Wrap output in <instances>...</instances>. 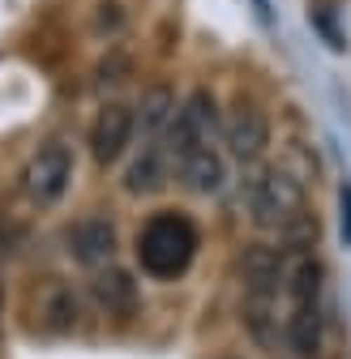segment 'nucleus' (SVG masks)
I'll use <instances>...</instances> for the list:
<instances>
[{"label":"nucleus","mask_w":351,"mask_h":359,"mask_svg":"<svg viewBox=\"0 0 351 359\" xmlns=\"http://www.w3.org/2000/svg\"><path fill=\"white\" fill-rule=\"evenodd\" d=\"M116 248H120V236H116V222L107 214H86V218H77L73 227L65 231V252L81 269H103V265H112L116 261Z\"/></svg>","instance_id":"obj_9"},{"label":"nucleus","mask_w":351,"mask_h":359,"mask_svg":"<svg viewBox=\"0 0 351 359\" xmlns=\"http://www.w3.org/2000/svg\"><path fill=\"white\" fill-rule=\"evenodd\" d=\"M171 175L185 184V193L193 197H218L227 189V154L223 146H201V150H189L171 163Z\"/></svg>","instance_id":"obj_12"},{"label":"nucleus","mask_w":351,"mask_h":359,"mask_svg":"<svg viewBox=\"0 0 351 359\" xmlns=\"http://www.w3.org/2000/svg\"><path fill=\"white\" fill-rule=\"evenodd\" d=\"M176 107H180V99H176V90L167 81H154V86L142 90V99L133 107L142 142H167V128L176 120Z\"/></svg>","instance_id":"obj_14"},{"label":"nucleus","mask_w":351,"mask_h":359,"mask_svg":"<svg viewBox=\"0 0 351 359\" xmlns=\"http://www.w3.org/2000/svg\"><path fill=\"white\" fill-rule=\"evenodd\" d=\"M30 312H34V330L60 338V334H73V330L81 325V295H77L73 283L52 278V283H43V287L34 291Z\"/></svg>","instance_id":"obj_10"},{"label":"nucleus","mask_w":351,"mask_h":359,"mask_svg":"<svg viewBox=\"0 0 351 359\" xmlns=\"http://www.w3.org/2000/svg\"><path fill=\"white\" fill-rule=\"evenodd\" d=\"M244 210H249V222L266 236L300 240L309 231V197H304V184L287 167H261V163L249 167Z\"/></svg>","instance_id":"obj_3"},{"label":"nucleus","mask_w":351,"mask_h":359,"mask_svg":"<svg viewBox=\"0 0 351 359\" xmlns=\"http://www.w3.org/2000/svg\"><path fill=\"white\" fill-rule=\"evenodd\" d=\"M171 180V154H167V142H142L138 154L128 158L124 175H120V189L128 197H154L167 189Z\"/></svg>","instance_id":"obj_13"},{"label":"nucleus","mask_w":351,"mask_h":359,"mask_svg":"<svg viewBox=\"0 0 351 359\" xmlns=\"http://www.w3.org/2000/svg\"><path fill=\"white\" fill-rule=\"evenodd\" d=\"M218 120H223V111H218V99L210 95L206 86L189 90V95L180 99V107H176V120L167 128V154L171 163L189 154V150H201V146H214L218 142Z\"/></svg>","instance_id":"obj_5"},{"label":"nucleus","mask_w":351,"mask_h":359,"mask_svg":"<svg viewBox=\"0 0 351 359\" xmlns=\"http://www.w3.org/2000/svg\"><path fill=\"white\" fill-rule=\"evenodd\" d=\"M287 312V252L257 240L240 252V321L261 351H279Z\"/></svg>","instance_id":"obj_1"},{"label":"nucleus","mask_w":351,"mask_h":359,"mask_svg":"<svg viewBox=\"0 0 351 359\" xmlns=\"http://www.w3.org/2000/svg\"><path fill=\"white\" fill-rule=\"evenodd\" d=\"M138 137V116L128 103H103L99 116L91 120V133H86V146H91V158L99 167H112L128 154Z\"/></svg>","instance_id":"obj_8"},{"label":"nucleus","mask_w":351,"mask_h":359,"mask_svg":"<svg viewBox=\"0 0 351 359\" xmlns=\"http://www.w3.org/2000/svg\"><path fill=\"white\" fill-rule=\"evenodd\" d=\"M197 244H201L197 222L185 210H159L138 227L133 252H138V265H142L146 278L176 283V278L189 274V265L197 257Z\"/></svg>","instance_id":"obj_4"},{"label":"nucleus","mask_w":351,"mask_h":359,"mask_svg":"<svg viewBox=\"0 0 351 359\" xmlns=\"http://www.w3.org/2000/svg\"><path fill=\"white\" fill-rule=\"evenodd\" d=\"M326 346V265L300 244L287 252V312H283V351L291 359H317Z\"/></svg>","instance_id":"obj_2"},{"label":"nucleus","mask_w":351,"mask_h":359,"mask_svg":"<svg viewBox=\"0 0 351 359\" xmlns=\"http://www.w3.org/2000/svg\"><path fill=\"white\" fill-rule=\"evenodd\" d=\"M270 120L257 103H236L232 111H223L218 120V142H223V154L236 158L240 167H257L270 150Z\"/></svg>","instance_id":"obj_7"},{"label":"nucleus","mask_w":351,"mask_h":359,"mask_svg":"<svg viewBox=\"0 0 351 359\" xmlns=\"http://www.w3.org/2000/svg\"><path fill=\"white\" fill-rule=\"evenodd\" d=\"M18 244H22V231L18 227H0V257H18Z\"/></svg>","instance_id":"obj_15"},{"label":"nucleus","mask_w":351,"mask_h":359,"mask_svg":"<svg viewBox=\"0 0 351 359\" xmlns=\"http://www.w3.org/2000/svg\"><path fill=\"white\" fill-rule=\"evenodd\" d=\"M91 299L95 308L103 312V317L112 321H128V317H138V308H142V287L133 278V269H124V265H103L95 269V278H91Z\"/></svg>","instance_id":"obj_11"},{"label":"nucleus","mask_w":351,"mask_h":359,"mask_svg":"<svg viewBox=\"0 0 351 359\" xmlns=\"http://www.w3.org/2000/svg\"><path fill=\"white\" fill-rule=\"evenodd\" d=\"M73 167L77 163H73V146L69 142H43L30 154L26 171H22V189H26L30 205H39V210L56 205L69 193V184H73Z\"/></svg>","instance_id":"obj_6"},{"label":"nucleus","mask_w":351,"mask_h":359,"mask_svg":"<svg viewBox=\"0 0 351 359\" xmlns=\"http://www.w3.org/2000/svg\"><path fill=\"white\" fill-rule=\"evenodd\" d=\"M0 330H5V287H0Z\"/></svg>","instance_id":"obj_16"}]
</instances>
